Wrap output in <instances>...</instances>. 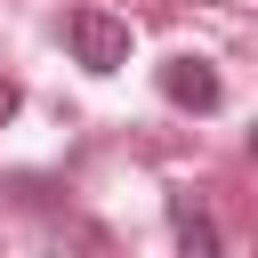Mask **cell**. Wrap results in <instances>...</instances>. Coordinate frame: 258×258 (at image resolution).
I'll use <instances>...</instances> for the list:
<instances>
[{
  "label": "cell",
  "instance_id": "3",
  "mask_svg": "<svg viewBox=\"0 0 258 258\" xmlns=\"http://www.w3.org/2000/svg\"><path fill=\"white\" fill-rule=\"evenodd\" d=\"M177 242H185V258H218V226L202 202H177Z\"/></svg>",
  "mask_w": 258,
  "mask_h": 258
},
{
  "label": "cell",
  "instance_id": "2",
  "mask_svg": "<svg viewBox=\"0 0 258 258\" xmlns=\"http://www.w3.org/2000/svg\"><path fill=\"white\" fill-rule=\"evenodd\" d=\"M161 97H169V105H185V113H218L226 81H218V64H210V56H169V64H161Z\"/></svg>",
  "mask_w": 258,
  "mask_h": 258
},
{
  "label": "cell",
  "instance_id": "4",
  "mask_svg": "<svg viewBox=\"0 0 258 258\" xmlns=\"http://www.w3.org/2000/svg\"><path fill=\"white\" fill-rule=\"evenodd\" d=\"M16 105H24V89H16V81H0V121H8Z\"/></svg>",
  "mask_w": 258,
  "mask_h": 258
},
{
  "label": "cell",
  "instance_id": "1",
  "mask_svg": "<svg viewBox=\"0 0 258 258\" xmlns=\"http://www.w3.org/2000/svg\"><path fill=\"white\" fill-rule=\"evenodd\" d=\"M64 40H73V64L81 73H121L129 64V24L113 8H73L64 16Z\"/></svg>",
  "mask_w": 258,
  "mask_h": 258
},
{
  "label": "cell",
  "instance_id": "5",
  "mask_svg": "<svg viewBox=\"0 0 258 258\" xmlns=\"http://www.w3.org/2000/svg\"><path fill=\"white\" fill-rule=\"evenodd\" d=\"M250 161H258V129H250Z\"/></svg>",
  "mask_w": 258,
  "mask_h": 258
}]
</instances>
